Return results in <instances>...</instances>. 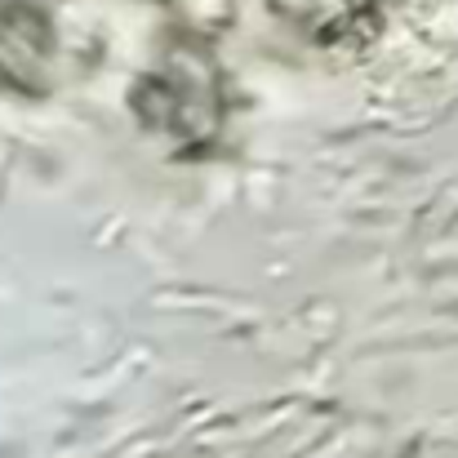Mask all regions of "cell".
<instances>
[{
  "label": "cell",
  "mask_w": 458,
  "mask_h": 458,
  "mask_svg": "<svg viewBox=\"0 0 458 458\" xmlns=\"http://www.w3.org/2000/svg\"><path fill=\"white\" fill-rule=\"evenodd\" d=\"M272 4L307 40L325 49H360L383 31V22L396 13L401 0H272Z\"/></svg>",
  "instance_id": "obj_1"
},
{
  "label": "cell",
  "mask_w": 458,
  "mask_h": 458,
  "mask_svg": "<svg viewBox=\"0 0 458 458\" xmlns=\"http://www.w3.org/2000/svg\"><path fill=\"white\" fill-rule=\"evenodd\" d=\"M9 54H27L36 67H45L49 27L40 22V13H27V9H13V4L0 9V72L9 67Z\"/></svg>",
  "instance_id": "obj_2"
}]
</instances>
